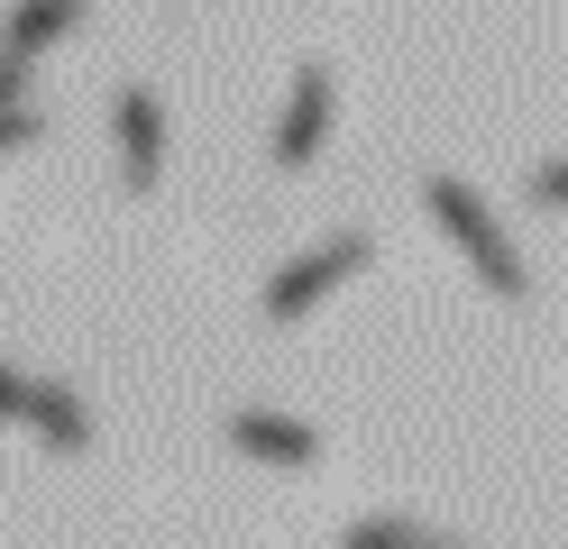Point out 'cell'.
I'll return each mask as SVG.
<instances>
[{
  "label": "cell",
  "instance_id": "6da1fadb",
  "mask_svg": "<svg viewBox=\"0 0 568 549\" xmlns=\"http://www.w3.org/2000/svg\"><path fill=\"white\" fill-rule=\"evenodd\" d=\"M422 202H432V220H440V230H449L458 247L477 256V275H486V293H505V303H523V293H531V275H523V256H514V238L495 230V211H486V202L468 193V183H458V174H432V183H422Z\"/></svg>",
  "mask_w": 568,
  "mask_h": 549
},
{
  "label": "cell",
  "instance_id": "7a4b0ae2",
  "mask_svg": "<svg viewBox=\"0 0 568 549\" xmlns=\"http://www.w3.org/2000/svg\"><path fill=\"white\" fill-rule=\"evenodd\" d=\"M367 266V238H331V247H312V256H294L275 284H266V321H303L312 303H322L331 284H348Z\"/></svg>",
  "mask_w": 568,
  "mask_h": 549
},
{
  "label": "cell",
  "instance_id": "3957f363",
  "mask_svg": "<svg viewBox=\"0 0 568 549\" xmlns=\"http://www.w3.org/2000/svg\"><path fill=\"white\" fill-rule=\"evenodd\" d=\"M322 129H331V64H303L294 101H284V129H275V165L303 174L312 156H322Z\"/></svg>",
  "mask_w": 568,
  "mask_h": 549
},
{
  "label": "cell",
  "instance_id": "277c9868",
  "mask_svg": "<svg viewBox=\"0 0 568 549\" xmlns=\"http://www.w3.org/2000/svg\"><path fill=\"white\" fill-rule=\"evenodd\" d=\"M156 165H165V110H156V92H120V174H129V193H148L156 183Z\"/></svg>",
  "mask_w": 568,
  "mask_h": 549
},
{
  "label": "cell",
  "instance_id": "5b68a950",
  "mask_svg": "<svg viewBox=\"0 0 568 549\" xmlns=\"http://www.w3.org/2000/svg\"><path fill=\"white\" fill-rule=\"evenodd\" d=\"M230 449L266 458V467H312V458H322V439H312L303 421H284V413H230Z\"/></svg>",
  "mask_w": 568,
  "mask_h": 549
},
{
  "label": "cell",
  "instance_id": "8992f818",
  "mask_svg": "<svg viewBox=\"0 0 568 549\" xmlns=\"http://www.w3.org/2000/svg\"><path fill=\"white\" fill-rule=\"evenodd\" d=\"M19 421L38 430L47 449H64V458L92 449V413H83V394H74V385H28V413H19Z\"/></svg>",
  "mask_w": 568,
  "mask_h": 549
},
{
  "label": "cell",
  "instance_id": "52a82bcc",
  "mask_svg": "<svg viewBox=\"0 0 568 549\" xmlns=\"http://www.w3.org/2000/svg\"><path fill=\"white\" fill-rule=\"evenodd\" d=\"M64 28H83V0H19L10 28H0V55H28V64H38V47H55Z\"/></svg>",
  "mask_w": 568,
  "mask_h": 549
},
{
  "label": "cell",
  "instance_id": "ba28073f",
  "mask_svg": "<svg viewBox=\"0 0 568 549\" xmlns=\"http://www.w3.org/2000/svg\"><path fill=\"white\" fill-rule=\"evenodd\" d=\"M348 540L358 549H432V531H413V522H358Z\"/></svg>",
  "mask_w": 568,
  "mask_h": 549
},
{
  "label": "cell",
  "instance_id": "9c48e42d",
  "mask_svg": "<svg viewBox=\"0 0 568 549\" xmlns=\"http://www.w3.org/2000/svg\"><path fill=\"white\" fill-rule=\"evenodd\" d=\"M19 413H28V376H19L10 357H0V421H19Z\"/></svg>",
  "mask_w": 568,
  "mask_h": 549
},
{
  "label": "cell",
  "instance_id": "30bf717a",
  "mask_svg": "<svg viewBox=\"0 0 568 549\" xmlns=\"http://www.w3.org/2000/svg\"><path fill=\"white\" fill-rule=\"evenodd\" d=\"M38 138V110H19V101H0V146H28Z\"/></svg>",
  "mask_w": 568,
  "mask_h": 549
}]
</instances>
